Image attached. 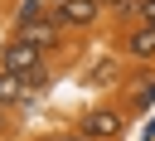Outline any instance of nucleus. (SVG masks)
I'll return each instance as SVG.
<instances>
[{
    "mask_svg": "<svg viewBox=\"0 0 155 141\" xmlns=\"http://www.w3.org/2000/svg\"><path fill=\"white\" fill-rule=\"evenodd\" d=\"M0 68H10V73H19V78H29V88H34V92H44V88H48L44 49H34V44H29V39H19V34L0 49Z\"/></svg>",
    "mask_w": 155,
    "mask_h": 141,
    "instance_id": "1",
    "label": "nucleus"
},
{
    "mask_svg": "<svg viewBox=\"0 0 155 141\" xmlns=\"http://www.w3.org/2000/svg\"><path fill=\"white\" fill-rule=\"evenodd\" d=\"M15 34H19V39H29L34 49H44V53H58L68 29L53 19V5H48V10H44V15H34V19H15Z\"/></svg>",
    "mask_w": 155,
    "mask_h": 141,
    "instance_id": "2",
    "label": "nucleus"
},
{
    "mask_svg": "<svg viewBox=\"0 0 155 141\" xmlns=\"http://www.w3.org/2000/svg\"><path fill=\"white\" fill-rule=\"evenodd\" d=\"M53 19L63 29H92L102 19V0H53Z\"/></svg>",
    "mask_w": 155,
    "mask_h": 141,
    "instance_id": "3",
    "label": "nucleus"
},
{
    "mask_svg": "<svg viewBox=\"0 0 155 141\" xmlns=\"http://www.w3.org/2000/svg\"><path fill=\"white\" fill-rule=\"evenodd\" d=\"M78 131H82L87 141H121V112H111V107H92V112L78 122Z\"/></svg>",
    "mask_w": 155,
    "mask_h": 141,
    "instance_id": "4",
    "label": "nucleus"
},
{
    "mask_svg": "<svg viewBox=\"0 0 155 141\" xmlns=\"http://www.w3.org/2000/svg\"><path fill=\"white\" fill-rule=\"evenodd\" d=\"M39 92L29 88V78H19V73H10V68H0V107L5 112H19V107H29Z\"/></svg>",
    "mask_w": 155,
    "mask_h": 141,
    "instance_id": "5",
    "label": "nucleus"
},
{
    "mask_svg": "<svg viewBox=\"0 0 155 141\" xmlns=\"http://www.w3.org/2000/svg\"><path fill=\"white\" fill-rule=\"evenodd\" d=\"M126 53H131V58H155V24L140 19V24L126 34Z\"/></svg>",
    "mask_w": 155,
    "mask_h": 141,
    "instance_id": "6",
    "label": "nucleus"
},
{
    "mask_svg": "<svg viewBox=\"0 0 155 141\" xmlns=\"http://www.w3.org/2000/svg\"><path fill=\"white\" fill-rule=\"evenodd\" d=\"M102 10H116V15H136V0H102Z\"/></svg>",
    "mask_w": 155,
    "mask_h": 141,
    "instance_id": "7",
    "label": "nucleus"
},
{
    "mask_svg": "<svg viewBox=\"0 0 155 141\" xmlns=\"http://www.w3.org/2000/svg\"><path fill=\"white\" fill-rule=\"evenodd\" d=\"M136 15H140L145 24H155V0H136Z\"/></svg>",
    "mask_w": 155,
    "mask_h": 141,
    "instance_id": "8",
    "label": "nucleus"
},
{
    "mask_svg": "<svg viewBox=\"0 0 155 141\" xmlns=\"http://www.w3.org/2000/svg\"><path fill=\"white\" fill-rule=\"evenodd\" d=\"M44 141H87L82 131H53V136H44Z\"/></svg>",
    "mask_w": 155,
    "mask_h": 141,
    "instance_id": "9",
    "label": "nucleus"
},
{
    "mask_svg": "<svg viewBox=\"0 0 155 141\" xmlns=\"http://www.w3.org/2000/svg\"><path fill=\"white\" fill-rule=\"evenodd\" d=\"M5 131H10V112L0 107V141H5Z\"/></svg>",
    "mask_w": 155,
    "mask_h": 141,
    "instance_id": "10",
    "label": "nucleus"
}]
</instances>
